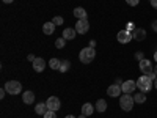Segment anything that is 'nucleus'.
<instances>
[{
  "instance_id": "a878e982",
  "label": "nucleus",
  "mask_w": 157,
  "mask_h": 118,
  "mask_svg": "<svg viewBox=\"0 0 157 118\" xmlns=\"http://www.w3.org/2000/svg\"><path fill=\"white\" fill-rule=\"evenodd\" d=\"M126 3L130 5V6H137L140 3V0H126Z\"/></svg>"
},
{
  "instance_id": "ddd939ff",
  "label": "nucleus",
  "mask_w": 157,
  "mask_h": 118,
  "mask_svg": "<svg viewBox=\"0 0 157 118\" xmlns=\"http://www.w3.org/2000/svg\"><path fill=\"white\" fill-rule=\"evenodd\" d=\"M94 106L93 104H90V102H85L83 106H82V115H86V116H90V115H93L94 113Z\"/></svg>"
},
{
  "instance_id": "20e7f679",
  "label": "nucleus",
  "mask_w": 157,
  "mask_h": 118,
  "mask_svg": "<svg viewBox=\"0 0 157 118\" xmlns=\"http://www.w3.org/2000/svg\"><path fill=\"white\" fill-rule=\"evenodd\" d=\"M5 90H6V93H10V95H19L22 91V85L17 81H8L5 84Z\"/></svg>"
},
{
  "instance_id": "58836bf2",
  "label": "nucleus",
  "mask_w": 157,
  "mask_h": 118,
  "mask_svg": "<svg viewBox=\"0 0 157 118\" xmlns=\"http://www.w3.org/2000/svg\"><path fill=\"white\" fill-rule=\"evenodd\" d=\"M154 73H155V74H157V66H155V68H154Z\"/></svg>"
},
{
  "instance_id": "1a4fd4ad",
  "label": "nucleus",
  "mask_w": 157,
  "mask_h": 118,
  "mask_svg": "<svg viewBox=\"0 0 157 118\" xmlns=\"http://www.w3.org/2000/svg\"><path fill=\"white\" fill-rule=\"evenodd\" d=\"M121 93H123L121 85H118V84L110 85V87L107 88V95H109L110 98H120V96H121Z\"/></svg>"
},
{
  "instance_id": "2eb2a0df",
  "label": "nucleus",
  "mask_w": 157,
  "mask_h": 118,
  "mask_svg": "<svg viewBox=\"0 0 157 118\" xmlns=\"http://www.w3.org/2000/svg\"><path fill=\"white\" fill-rule=\"evenodd\" d=\"M72 14L80 21V19H86V11H85V8H82V6H77L74 11H72Z\"/></svg>"
},
{
  "instance_id": "4468645a",
  "label": "nucleus",
  "mask_w": 157,
  "mask_h": 118,
  "mask_svg": "<svg viewBox=\"0 0 157 118\" xmlns=\"http://www.w3.org/2000/svg\"><path fill=\"white\" fill-rule=\"evenodd\" d=\"M132 35H134V39H135V41H143V39L146 38L145 29H135V30L132 32Z\"/></svg>"
},
{
  "instance_id": "4be33fe9",
  "label": "nucleus",
  "mask_w": 157,
  "mask_h": 118,
  "mask_svg": "<svg viewBox=\"0 0 157 118\" xmlns=\"http://www.w3.org/2000/svg\"><path fill=\"white\" fill-rule=\"evenodd\" d=\"M134 101H135L137 104H143V102L146 101V95L143 93V91H141V93H137V95L134 96Z\"/></svg>"
},
{
  "instance_id": "0eeeda50",
  "label": "nucleus",
  "mask_w": 157,
  "mask_h": 118,
  "mask_svg": "<svg viewBox=\"0 0 157 118\" xmlns=\"http://www.w3.org/2000/svg\"><path fill=\"white\" fill-rule=\"evenodd\" d=\"M47 109L49 110H54V112H57V110H60V107H61V102H60V99L57 98V96H50V98H47Z\"/></svg>"
},
{
  "instance_id": "f03ea898",
  "label": "nucleus",
  "mask_w": 157,
  "mask_h": 118,
  "mask_svg": "<svg viewBox=\"0 0 157 118\" xmlns=\"http://www.w3.org/2000/svg\"><path fill=\"white\" fill-rule=\"evenodd\" d=\"M94 57H96L94 47H83L80 50V54H78V60H80L82 63H85V65L91 63V61L94 60Z\"/></svg>"
},
{
  "instance_id": "a211bd4d",
  "label": "nucleus",
  "mask_w": 157,
  "mask_h": 118,
  "mask_svg": "<svg viewBox=\"0 0 157 118\" xmlns=\"http://www.w3.org/2000/svg\"><path fill=\"white\" fill-rule=\"evenodd\" d=\"M47 110H49V109H47V104H46V102H38L36 107H35V112H36L38 115H44Z\"/></svg>"
},
{
  "instance_id": "39448f33",
  "label": "nucleus",
  "mask_w": 157,
  "mask_h": 118,
  "mask_svg": "<svg viewBox=\"0 0 157 118\" xmlns=\"http://www.w3.org/2000/svg\"><path fill=\"white\" fill-rule=\"evenodd\" d=\"M116 39H118V43H121V44H127L134 39V35L129 30H120L116 35Z\"/></svg>"
},
{
  "instance_id": "b1692460",
  "label": "nucleus",
  "mask_w": 157,
  "mask_h": 118,
  "mask_svg": "<svg viewBox=\"0 0 157 118\" xmlns=\"http://www.w3.org/2000/svg\"><path fill=\"white\" fill-rule=\"evenodd\" d=\"M43 116H44V118H57V113H55L54 110H47Z\"/></svg>"
},
{
  "instance_id": "412c9836",
  "label": "nucleus",
  "mask_w": 157,
  "mask_h": 118,
  "mask_svg": "<svg viewBox=\"0 0 157 118\" xmlns=\"http://www.w3.org/2000/svg\"><path fill=\"white\" fill-rule=\"evenodd\" d=\"M71 69V61L69 60H61V66H60V73H68Z\"/></svg>"
},
{
  "instance_id": "72a5a7b5",
  "label": "nucleus",
  "mask_w": 157,
  "mask_h": 118,
  "mask_svg": "<svg viewBox=\"0 0 157 118\" xmlns=\"http://www.w3.org/2000/svg\"><path fill=\"white\" fill-rule=\"evenodd\" d=\"M2 2H3V3H13L14 0H2Z\"/></svg>"
},
{
  "instance_id": "9d476101",
  "label": "nucleus",
  "mask_w": 157,
  "mask_h": 118,
  "mask_svg": "<svg viewBox=\"0 0 157 118\" xmlns=\"http://www.w3.org/2000/svg\"><path fill=\"white\" fill-rule=\"evenodd\" d=\"M46 69V60L41 57H36L33 61V71L35 73H43Z\"/></svg>"
},
{
  "instance_id": "c9c22d12",
  "label": "nucleus",
  "mask_w": 157,
  "mask_h": 118,
  "mask_svg": "<svg viewBox=\"0 0 157 118\" xmlns=\"http://www.w3.org/2000/svg\"><path fill=\"white\" fill-rule=\"evenodd\" d=\"M64 118H75V116H74V115H66Z\"/></svg>"
},
{
  "instance_id": "f3484780",
  "label": "nucleus",
  "mask_w": 157,
  "mask_h": 118,
  "mask_svg": "<svg viewBox=\"0 0 157 118\" xmlns=\"http://www.w3.org/2000/svg\"><path fill=\"white\" fill-rule=\"evenodd\" d=\"M75 35H77L75 29H64V30H63V38L66 39V41H68V39H74Z\"/></svg>"
},
{
  "instance_id": "423d86ee",
  "label": "nucleus",
  "mask_w": 157,
  "mask_h": 118,
  "mask_svg": "<svg viewBox=\"0 0 157 118\" xmlns=\"http://www.w3.org/2000/svg\"><path fill=\"white\" fill-rule=\"evenodd\" d=\"M75 32L77 33H80V35H85L88 30H90V22L86 19H80V21H77L75 22Z\"/></svg>"
},
{
  "instance_id": "6e6552de",
  "label": "nucleus",
  "mask_w": 157,
  "mask_h": 118,
  "mask_svg": "<svg viewBox=\"0 0 157 118\" xmlns=\"http://www.w3.org/2000/svg\"><path fill=\"white\" fill-rule=\"evenodd\" d=\"M138 68H140V71H141L143 74H149V73L154 71V69H152V63H151V60H148V58H143V60L138 63Z\"/></svg>"
},
{
  "instance_id": "9b49d317",
  "label": "nucleus",
  "mask_w": 157,
  "mask_h": 118,
  "mask_svg": "<svg viewBox=\"0 0 157 118\" xmlns=\"http://www.w3.org/2000/svg\"><path fill=\"white\" fill-rule=\"evenodd\" d=\"M135 88H137V82L135 81H126V82H123V85H121V90H123V93H132V91H135Z\"/></svg>"
},
{
  "instance_id": "c85d7f7f",
  "label": "nucleus",
  "mask_w": 157,
  "mask_h": 118,
  "mask_svg": "<svg viewBox=\"0 0 157 118\" xmlns=\"http://www.w3.org/2000/svg\"><path fill=\"white\" fill-rule=\"evenodd\" d=\"M5 93H6V90H5V87H3L2 90H0V99H3V98H5Z\"/></svg>"
},
{
  "instance_id": "393cba45",
  "label": "nucleus",
  "mask_w": 157,
  "mask_h": 118,
  "mask_svg": "<svg viewBox=\"0 0 157 118\" xmlns=\"http://www.w3.org/2000/svg\"><path fill=\"white\" fill-rule=\"evenodd\" d=\"M52 22H54L55 25H61L64 21H63V18H61V16H55L54 19H52Z\"/></svg>"
},
{
  "instance_id": "c756f323",
  "label": "nucleus",
  "mask_w": 157,
  "mask_h": 118,
  "mask_svg": "<svg viewBox=\"0 0 157 118\" xmlns=\"http://www.w3.org/2000/svg\"><path fill=\"white\" fill-rule=\"evenodd\" d=\"M149 3H151V6L154 10H157V0H149Z\"/></svg>"
},
{
  "instance_id": "5701e85b",
  "label": "nucleus",
  "mask_w": 157,
  "mask_h": 118,
  "mask_svg": "<svg viewBox=\"0 0 157 118\" xmlns=\"http://www.w3.org/2000/svg\"><path fill=\"white\" fill-rule=\"evenodd\" d=\"M64 46H66V39H64L63 36H61V38H58L57 41H55V47H57V49H63Z\"/></svg>"
},
{
  "instance_id": "f704fd0d",
  "label": "nucleus",
  "mask_w": 157,
  "mask_h": 118,
  "mask_svg": "<svg viewBox=\"0 0 157 118\" xmlns=\"http://www.w3.org/2000/svg\"><path fill=\"white\" fill-rule=\"evenodd\" d=\"M154 60H155V61H157V50H155V52H154Z\"/></svg>"
},
{
  "instance_id": "473e14b6",
  "label": "nucleus",
  "mask_w": 157,
  "mask_h": 118,
  "mask_svg": "<svg viewBox=\"0 0 157 118\" xmlns=\"http://www.w3.org/2000/svg\"><path fill=\"white\" fill-rule=\"evenodd\" d=\"M132 29H134V25H132V24H127V29H126V30H132ZM134 30H135V29H134Z\"/></svg>"
},
{
  "instance_id": "bb28decb",
  "label": "nucleus",
  "mask_w": 157,
  "mask_h": 118,
  "mask_svg": "<svg viewBox=\"0 0 157 118\" xmlns=\"http://www.w3.org/2000/svg\"><path fill=\"white\" fill-rule=\"evenodd\" d=\"M135 58H137L138 61H141L143 58H145V55H143V52H135Z\"/></svg>"
},
{
  "instance_id": "4c0bfd02",
  "label": "nucleus",
  "mask_w": 157,
  "mask_h": 118,
  "mask_svg": "<svg viewBox=\"0 0 157 118\" xmlns=\"http://www.w3.org/2000/svg\"><path fill=\"white\" fill-rule=\"evenodd\" d=\"M78 118H86V115H80V116H78Z\"/></svg>"
},
{
  "instance_id": "2f4dec72",
  "label": "nucleus",
  "mask_w": 157,
  "mask_h": 118,
  "mask_svg": "<svg viewBox=\"0 0 157 118\" xmlns=\"http://www.w3.org/2000/svg\"><path fill=\"white\" fill-rule=\"evenodd\" d=\"M35 58H36V57H35V55H33V54H30V55H29V57H27V60H30V61H32V63H33V61H35Z\"/></svg>"
},
{
  "instance_id": "f257e3e1",
  "label": "nucleus",
  "mask_w": 157,
  "mask_h": 118,
  "mask_svg": "<svg viewBox=\"0 0 157 118\" xmlns=\"http://www.w3.org/2000/svg\"><path fill=\"white\" fill-rule=\"evenodd\" d=\"M154 87V82L151 81V79L146 76V74H143L137 79V88L140 91H143V93H148V91Z\"/></svg>"
},
{
  "instance_id": "e433bc0d",
  "label": "nucleus",
  "mask_w": 157,
  "mask_h": 118,
  "mask_svg": "<svg viewBox=\"0 0 157 118\" xmlns=\"http://www.w3.org/2000/svg\"><path fill=\"white\" fill-rule=\"evenodd\" d=\"M154 87H155V90H157V79H155V81H154Z\"/></svg>"
},
{
  "instance_id": "cd10ccee",
  "label": "nucleus",
  "mask_w": 157,
  "mask_h": 118,
  "mask_svg": "<svg viewBox=\"0 0 157 118\" xmlns=\"http://www.w3.org/2000/svg\"><path fill=\"white\" fill-rule=\"evenodd\" d=\"M146 76H148V77L151 79V81H152V82H154V81H155V79H157V74H155L154 71H152V73H149V74H146Z\"/></svg>"
},
{
  "instance_id": "aec40b11",
  "label": "nucleus",
  "mask_w": 157,
  "mask_h": 118,
  "mask_svg": "<svg viewBox=\"0 0 157 118\" xmlns=\"http://www.w3.org/2000/svg\"><path fill=\"white\" fill-rule=\"evenodd\" d=\"M94 107H96V110L101 112V113L105 112V110H107V101H105V99H98V102H96Z\"/></svg>"
},
{
  "instance_id": "dca6fc26",
  "label": "nucleus",
  "mask_w": 157,
  "mask_h": 118,
  "mask_svg": "<svg viewBox=\"0 0 157 118\" xmlns=\"http://www.w3.org/2000/svg\"><path fill=\"white\" fill-rule=\"evenodd\" d=\"M54 30H55V24L54 22H46L44 25H43V32H44V35H52L54 33Z\"/></svg>"
},
{
  "instance_id": "7c9ffc66",
  "label": "nucleus",
  "mask_w": 157,
  "mask_h": 118,
  "mask_svg": "<svg viewBox=\"0 0 157 118\" xmlns=\"http://www.w3.org/2000/svg\"><path fill=\"white\" fill-rule=\"evenodd\" d=\"M151 27H152V30H154V32L157 33V21H154V22L151 24Z\"/></svg>"
},
{
  "instance_id": "f8f14e48",
  "label": "nucleus",
  "mask_w": 157,
  "mask_h": 118,
  "mask_svg": "<svg viewBox=\"0 0 157 118\" xmlns=\"http://www.w3.org/2000/svg\"><path fill=\"white\" fill-rule=\"evenodd\" d=\"M22 101L25 102V104H33L35 102V93L33 91H24L22 93Z\"/></svg>"
},
{
  "instance_id": "7ed1b4c3",
  "label": "nucleus",
  "mask_w": 157,
  "mask_h": 118,
  "mask_svg": "<svg viewBox=\"0 0 157 118\" xmlns=\"http://www.w3.org/2000/svg\"><path fill=\"white\" fill-rule=\"evenodd\" d=\"M134 104H135L134 96H130L129 93H123V95L120 96V106H121V109H123L124 112H130V110H132Z\"/></svg>"
},
{
  "instance_id": "6ab92c4d",
  "label": "nucleus",
  "mask_w": 157,
  "mask_h": 118,
  "mask_svg": "<svg viewBox=\"0 0 157 118\" xmlns=\"http://www.w3.org/2000/svg\"><path fill=\"white\" fill-rule=\"evenodd\" d=\"M60 66H61V60H60V58H50V60H49V68H50V69L58 71Z\"/></svg>"
}]
</instances>
